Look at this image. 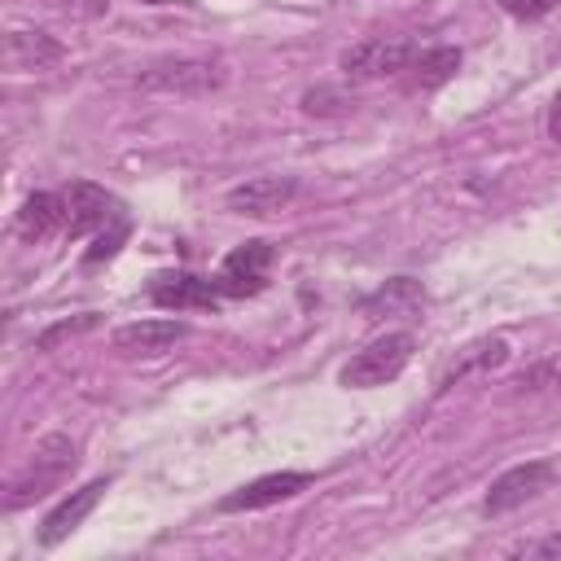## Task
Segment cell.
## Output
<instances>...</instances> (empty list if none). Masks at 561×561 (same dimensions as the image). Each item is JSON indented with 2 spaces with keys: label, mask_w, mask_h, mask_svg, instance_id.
<instances>
[{
  "label": "cell",
  "mask_w": 561,
  "mask_h": 561,
  "mask_svg": "<svg viewBox=\"0 0 561 561\" xmlns=\"http://www.w3.org/2000/svg\"><path fill=\"white\" fill-rule=\"evenodd\" d=\"M184 333H188L184 320H136V324L114 329V346L127 351V355H162V351H171Z\"/></svg>",
  "instance_id": "cell-12"
},
{
  "label": "cell",
  "mask_w": 561,
  "mask_h": 561,
  "mask_svg": "<svg viewBox=\"0 0 561 561\" xmlns=\"http://www.w3.org/2000/svg\"><path fill=\"white\" fill-rule=\"evenodd\" d=\"M140 4H171V0H140Z\"/></svg>",
  "instance_id": "cell-24"
},
{
  "label": "cell",
  "mask_w": 561,
  "mask_h": 561,
  "mask_svg": "<svg viewBox=\"0 0 561 561\" xmlns=\"http://www.w3.org/2000/svg\"><path fill=\"white\" fill-rule=\"evenodd\" d=\"M526 557H561V535H548V539L530 543V548H526Z\"/></svg>",
  "instance_id": "cell-22"
},
{
  "label": "cell",
  "mask_w": 561,
  "mask_h": 561,
  "mask_svg": "<svg viewBox=\"0 0 561 561\" xmlns=\"http://www.w3.org/2000/svg\"><path fill=\"white\" fill-rule=\"evenodd\" d=\"M96 324V316L88 311V316H79V320H66V324H57V329H48L44 337H39V346H53L57 337H70V333H79V329H92Z\"/></svg>",
  "instance_id": "cell-20"
},
{
  "label": "cell",
  "mask_w": 561,
  "mask_h": 561,
  "mask_svg": "<svg viewBox=\"0 0 561 561\" xmlns=\"http://www.w3.org/2000/svg\"><path fill=\"white\" fill-rule=\"evenodd\" d=\"M70 469H75V443H70L66 434L39 438L35 451L26 456V465L9 478V486H4V508H22V504L48 495Z\"/></svg>",
  "instance_id": "cell-1"
},
{
  "label": "cell",
  "mask_w": 561,
  "mask_h": 561,
  "mask_svg": "<svg viewBox=\"0 0 561 561\" xmlns=\"http://www.w3.org/2000/svg\"><path fill=\"white\" fill-rule=\"evenodd\" d=\"M123 241H127V219H118V224H110V228H101V237H96V245H92V250L83 254V263L92 267V263H101V259H114Z\"/></svg>",
  "instance_id": "cell-18"
},
{
  "label": "cell",
  "mask_w": 561,
  "mask_h": 561,
  "mask_svg": "<svg viewBox=\"0 0 561 561\" xmlns=\"http://www.w3.org/2000/svg\"><path fill=\"white\" fill-rule=\"evenodd\" d=\"M552 478H557V469H552L548 460H526V465H513V469H504V473L491 482V491H486L482 508H486L491 517L513 513V508H522L526 500H535L539 491H548V486H552Z\"/></svg>",
  "instance_id": "cell-4"
},
{
  "label": "cell",
  "mask_w": 561,
  "mask_h": 561,
  "mask_svg": "<svg viewBox=\"0 0 561 561\" xmlns=\"http://www.w3.org/2000/svg\"><path fill=\"white\" fill-rule=\"evenodd\" d=\"M548 136L561 145V92L552 96V105H548Z\"/></svg>",
  "instance_id": "cell-23"
},
{
  "label": "cell",
  "mask_w": 561,
  "mask_h": 561,
  "mask_svg": "<svg viewBox=\"0 0 561 561\" xmlns=\"http://www.w3.org/2000/svg\"><path fill=\"white\" fill-rule=\"evenodd\" d=\"M500 4H504V13H513V18H522V22H535V18L552 13L561 0H500Z\"/></svg>",
  "instance_id": "cell-19"
},
{
  "label": "cell",
  "mask_w": 561,
  "mask_h": 561,
  "mask_svg": "<svg viewBox=\"0 0 561 561\" xmlns=\"http://www.w3.org/2000/svg\"><path fill=\"white\" fill-rule=\"evenodd\" d=\"M408 83L412 88H443L456 70H460V48H451V44H438V48H425V53H416L412 61H408Z\"/></svg>",
  "instance_id": "cell-15"
},
{
  "label": "cell",
  "mask_w": 561,
  "mask_h": 561,
  "mask_svg": "<svg viewBox=\"0 0 561 561\" xmlns=\"http://www.w3.org/2000/svg\"><path fill=\"white\" fill-rule=\"evenodd\" d=\"M307 486H311V473H298V469L263 473V478H254V482L237 486L232 495H224V500H219V508H224V513H250V508L280 504V500H289V495H298V491H307Z\"/></svg>",
  "instance_id": "cell-8"
},
{
  "label": "cell",
  "mask_w": 561,
  "mask_h": 561,
  "mask_svg": "<svg viewBox=\"0 0 561 561\" xmlns=\"http://www.w3.org/2000/svg\"><path fill=\"white\" fill-rule=\"evenodd\" d=\"M267 267H272V245L267 241H245L224 259L215 285H219L224 298H245V294H259L267 285Z\"/></svg>",
  "instance_id": "cell-6"
},
{
  "label": "cell",
  "mask_w": 561,
  "mask_h": 561,
  "mask_svg": "<svg viewBox=\"0 0 561 561\" xmlns=\"http://www.w3.org/2000/svg\"><path fill=\"white\" fill-rule=\"evenodd\" d=\"M57 228H66V197L57 193H31L18 210V237L26 241H44Z\"/></svg>",
  "instance_id": "cell-13"
},
{
  "label": "cell",
  "mask_w": 561,
  "mask_h": 561,
  "mask_svg": "<svg viewBox=\"0 0 561 561\" xmlns=\"http://www.w3.org/2000/svg\"><path fill=\"white\" fill-rule=\"evenodd\" d=\"M508 359V342L504 337H482V342H473V346H465L460 351V359L451 364V373L443 377V386L451 381V377H465V373H491V368H500Z\"/></svg>",
  "instance_id": "cell-16"
},
{
  "label": "cell",
  "mask_w": 561,
  "mask_h": 561,
  "mask_svg": "<svg viewBox=\"0 0 561 561\" xmlns=\"http://www.w3.org/2000/svg\"><path fill=\"white\" fill-rule=\"evenodd\" d=\"M412 351H416V337H412L408 329L381 333L377 342H368L364 351H355V355L342 364V373H337V377H342V386H351V390L386 386V381H394V377L408 368Z\"/></svg>",
  "instance_id": "cell-2"
},
{
  "label": "cell",
  "mask_w": 561,
  "mask_h": 561,
  "mask_svg": "<svg viewBox=\"0 0 561 561\" xmlns=\"http://www.w3.org/2000/svg\"><path fill=\"white\" fill-rule=\"evenodd\" d=\"M298 197L294 175H254L237 188H228V210L237 215H276Z\"/></svg>",
  "instance_id": "cell-9"
},
{
  "label": "cell",
  "mask_w": 561,
  "mask_h": 561,
  "mask_svg": "<svg viewBox=\"0 0 561 561\" xmlns=\"http://www.w3.org/2000/svg\"><path fill=\"white\" fill-rule=\"evenodd\" d=\"M105 491H110V478H96V482L70 491V495L44 517V526H39V543H44V548H57L61 539H70V535L83 526V517L96 508V500H101Z\"/></svg>",
  "instance_id": "cell-10"
},
{
  "label": "cell",
  "mask_w": 561,
  "mask_h": 561,
  "mask_svg": "<svg viewBox=\"0 0 561 561\" xmlns=\"http://www.w3.org/2000/svg\"><path fill=\"white\" fill-rule=\"evenodd\" d=\"M302 105H307L311 114H333V110H337L342 101H337L333 92H324V88H316V92H307V96H302Z\"/></svg>",
  "instance_id": "cell-21"
},
{
  "label": "cell",
  "mask_w": 561,
  "mask_h": 561,
  "mask_svg": "<svg viewBox=\"0 0 561 561\" xmlns=\"http://www.w3.org/2000/svg\"><path fill=\"white\" fill-rule=\"evenodd\" d=\"M412 57H416V48L408 39L377 35V39H359L355 48H346L342 53V70H346V79H386V75L408 70Z\"/></svg>",
  "instance_id": "cell-5"
},
{
  "label": "cell",
  "mask_w": 561,
  "mask_h": 561,
  "mask_svg": "<svg viewBox=\"0 0 561 561\" xmlns=\"http://www.w3.org/2000/svg\"><path fill=\"white\" fill-rule=\"evenodd\" d=\"M145 92H171V96H202L215 92L224 83V66L219 61H197V57H167L140 70L136 79Z\"/></svg>",
  "instance_id": "cell-3"
},
{
  "label": "cell",
  "mask_w": 561,
  "mask_h": 561,
  "mask_svg": "<svg viewBox=\"0 0 561 561\" xmlns=\"http://www.w3.org/2000/svg\"><path fill=\"white\" fill-rule=\"evenodd\" d=\"M421 302H425V294L416 289V280H412V276H394L386 289H377L373 298H364V311H368V316H377L381 307H386V311H403V307L412 311V307H421Z\"/></svg>",
  "instance_id": "cell-17"
},
{
  "label": "cell",
  "mask_w": 561,
  "mask_h": 561,
  "mask_svg": "<svg viewBox=\"0 0 561 561\" xmlns=\"http://www.w3.org/2000/svg\"><path fill=\"white\" fill-rule=\"evenodd\" d=\"M118 219H127V215H123V202L114 193H105L88 180H75L66 188V228H70V237H79L88 228H110Z\"/></svg>",
  "instance_id": "cell-7"
},
{
  "label": "cell",
  "mask_w": 561,
  "mask_h": 561,
  "mask_svg": "<svg viewBox=\"0 0 561 561\" xmlns=\"http://www.w3.org/2000/svg\"><path fill=\"white\" fill-rule=\"evenodd\" d=\"M149 298L158 307H175V311H188V307H215L224 294L215 280H202L193 272H162L149 280Z\"/></svg>",
  "instance_id": "cell-11"
},
{
  "label": "cell",
  "mask_w": 561,
  "mask_h": 561,
  "mask_svg": "<svg viewBox=\"0 0 561 561\" xmlns=\"http://www.w3.org/2000/svg\"><path fill=\"white\" fill-rule=\"evenodd\" d=\"M57 57H61V44L48 39L44 31H13V35L4 39V61H9L13 70H44V66H53Z\"/></svg>",
  "instance_id": "cell-14"
}]
</instances>
